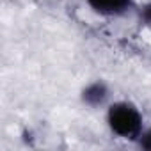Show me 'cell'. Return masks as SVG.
Instances as JSON below:
<instances>
[{
  "label": "cell",
  "mask_w": 151,
  "mask_h": 151,
  "mask_svg": "<svg viewBox=\"0 0 151 151\" xmlns=\"http://www.w3.org/2000/svg\"><path fill=\"white\" fill-rule=\"evenodd\" d=\"M130 0H89V6L101 14H121L130 7Z\"/></svg>",
  "instance_id": "2"
},
{
  "label": "cell",
  "mask_w": 151,
  "mask_h": 151,
  "mask_svg": "<svg viewBox=\"0 0 151 151\" xmlns=\"http://www.w3.org/2000/svg\"><path fill=\"white\" fill-rule=\"evenodd\" d=\"M107 98V89L103 84H93L84 91V100L89 105H100Z\"/></svg>",
  "instance_id": "3"
},
{
  "label": "cell",
  "mask_w": 151,
  "mask_h": 151,
  "mask_svg": "<svg viewBox=\"0 0 151 151\" xmlns=\"http://www.w3.org/2000/svg\"><path fill=\"white\" fill-rule=\"evenodd\" d=\"M144 20H146L147 23H151V4L146 6V9H144Z\"/></svg>",
  "instance_id": "5"
},
{
  "label": "cell",
  "mask_w": 151,
  "mask_h": 151,
  "mask_svg": "<svg viewBox=\"0 0 151 151\" xmlns=\"http://www.w3.org/2000/svg\"><path fill=\"white\" fill-rule=\"evenodd\" d=\"M109 123L110 128L126 139H133L140 132V116L135 110V107L128 103H117L109 112Z\"/></svg>",
  "instance_id": "1"
},
{
  "label": "cell",
  "mask_w": 151,
  "mask_h": 151,
  "mask_svg": "<svg viewBox=\"0 0 151 151\" xmlns=\"http://www.w3.org/2000/svg\"><path fill=\"white\" fill-rule=\"evenodd\" d=\"M140 144H142V147H144V149H149V151H151V130H149V132H146V133L142 135Z\"/></svg>",
  "instance_id": "4"
}]
</instances>
